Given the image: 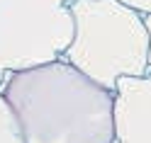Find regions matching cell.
I'll return each mask as SVG.
<instances>
[{
  "label": "cell",
  "instance_id": "obj_5",
  "mask_svg": "<svg viewBox=\"0 0 151 143\" xmlns=\"http://www.w3.org/2000/svg\"><path fill=\"white\" fill-rule=\"evenodd\" d=\"M0 143H24L20 124H17L3 92H0Z\"/></svg>",
  "mask_w": 151,
  "mask_h": 143
},
{
  "label": "cell",
  "instance_id": "obj_3",
  "mask_svg": "<svg viewBox=\"0 0 151 143\" xmlns=\"http://www.w3.org/2000/svg\"><path fill=\"white\" fill-rule=\"evenodd\" d=\"M73 32L71 0H0V85L61 58Z\"/></svg>",
  "mask_w": 151,
  "mask_h": 143
},
{
  "label": "cell",
  "instance_id": "obj_7",
  "mask_svg": "<svg viewBox=\"0 0 151 143\" xmlns=\"http://www.w3.org/2000/svg\"><path fill=\"white\" fill-rule=\"evenodd\" d=\"M146 20V29H149V68H151V15H144Z\"/></svg>",
  "mask_w": 151,
  "mask_h": 143
},
{
  "label": "cell",
  "instance_id": "obj_2",
  "mask_svg": "<svg viewBox=\"0 0 151 143\" xmlns=\"http://www.w3.org/2000/svg\"><path fill=\"white\" fill-rule=\"evenodd\" d=\"M71 12L76 32L63 58L88 78L115 90L119 78L151 73L141 12L122 0H71Z\"/></svg>",
  "mask_w": 151,
  "mask_h": 143
},
{
  "label": "cell",
  "instance_id": "obj_6",
  "mask_svg": "<svg viewBox=\"0 0 151 143\" xmlns=\"http://www.w3.org/2000/svg\"><path fill=\"white\" fill-rule=\"evenodd\" d=\"M122 3L134 7V10L141 12V15H151V0H122Z\"/></svg>",
  "mask_w": 151,
  "mask_h": 143
},
{
  "label": "cell",
  "instance_id": "obj_1",
  "mask_svg": "<svg viewBox=\"0 0 151 143\" xmlns=\"http://www.w3.org/2000/svg\"><path fill=\"white\" fill-rule=\"evenodd\" d=\"M0 92L24 143H115V90L102 88L63 56L12 73Z\"/></svg>",
  "mask_w": 151,
  "mask_h": 143
},
{
  "label": "cell",
  "instance_id": "obj_4",
  "mask_svg": "<svg viewBox=\"0 0 151 143\" xmlns=\"http://www.w3.org/2000/svg\"><path fill=\"white\" fill-rule=\"evenodd\" d=\"M115 143H151V73L119 78L115 88Z\"/></svg>",
  "mask_w": 151,
  "mask_h": 143
}]
</instances>
